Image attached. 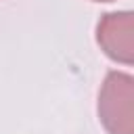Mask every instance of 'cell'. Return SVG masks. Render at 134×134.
<instances>
[{
  "mask_svg": "<svg viewBox=\"0 0 134 134\" xmlns=\"http://www.w3.org/2000/svg\"><path fill=\"white\" fill-rule=\"evenodd\" d=\"M98 119L109 134H134V77L109 71L98 90Z\"/></svg>",
  "mask_w": 134,
  "mask_h": 134,
  "instance_id": "obj_1",
  "label": "cell"
},
{
  "mask_svg": "<svg viewBox=\"0 0 134 134\" xmlns=\"http://www.w3.org/2000/svg\"><path fill=\"white\" fill-rule=\"evenodd\" d=\"M96 42L103 52L119 63L134 61V15L132 10H115L100 15L96 23Z\"/></svg>",
  "mask_w": 134,
  "mask_h": 134,
  "instance_id": "obj_2",
  "label": "cell"
},
{
  "mask_svg": "<svg viewBox=\"0 0 134 134\" xmlns=\"http://www.w3.org/2000/svg\"><path fill=\"white\" fill-rule=\"evenodd\" d=\"M92 2H113V0H92Z\"/></svg>",
  "mask_w": 134,
  "mask_h": 134,
  "instance_id": "obj_3",
  "label": "cell"
}]
</instances>
